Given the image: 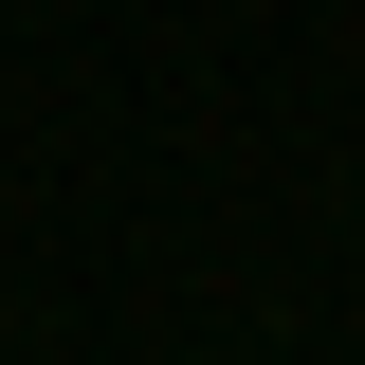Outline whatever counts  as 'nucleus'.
I'll return each mask as SVG.
<instances>
[]
</instances>
